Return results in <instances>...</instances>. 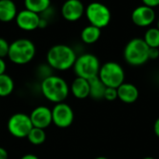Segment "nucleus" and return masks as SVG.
Instances as JSON below:
<instances>
[{"mask_svg":"<svg viewBox=\"0 0 159 159\" xmlns=\"http://www.w3.org/2000/svg\"><path fill=\"white\" fill-rule=\"evenodd\" d=\"M89 97L95 100L103 99L106 86L102 83L100 78L98 76L92 78L89 80Z\"/></svg>","mask_w":159,"mask_h":159,"instance_id":"nucleus-17","label":"nucleus"},{"mask_svg":"<svg viewBox=\"0 0 159 159\" xmlns=\"http://www.w3.org/2000/svg\"><path fill=\"white\" fill-rule=\"evenodd\" d=\"M33 127L30 116L23 112L14 113L7 121V130L9 134L18 139L27 138Z\"/></svg>","mask_w":159,"mask_h":159,"instance_id":"nucleus-8","label":"nucleus"},{"mask_svg":"<svg viewBox=\"0 0 159 159\" xmlns=\"http://www.w3.org/2000/svg\"><path fill=\"white\" fill-rule=\"evenodd\" d=\"M40 88L45 98L55 104L64 102L70 93V86L65 80L55 75L43 79Z\"/></svg>","mask_w":159,"mask_h":159,"instance_id":"nucleus-2","label":"nucleus"},{"mask_svg":"<svg viewBox=\"0 0 159 159\" xmlns=\"http://www.w3.org/2000/svg\"><path fill=\"white\" fill-rule=\"evenodd\" d=\"M25 8L34 13H43L50 7V0H24Z\"/></svg>","mask_w":159,"mask_h":159,"instance_id":"nucleus-19","label":"nucleus"},{"mask_svg":"<svg viewBox=\"0 0 159 159\" xmlns=\"http://www.w3.org/2000/svg\"><path fill=\"white\" fill-rule=\"evenodd\" d=\"M14 82L12 78L7 74L0 75V97H5L9 96L14 90Z\"/></svg>","mask_w":159,"mask_h":159,"instance_id":"nucleus-20","label":"nucleus"},{"mask_svg":"<svg viewBox=\"0 0 159 159\" xmlns=\"http://www.w3.org/2000/svg\"><path fill=\"white\" fill-rule=\"evenodd\" d=\"M85 13V7L80 0H66L61 7V15L68 22L78 21Z\"/></svg>","mask_w":159,"mask_h":159,"instance_id":"nucleus-13","label":"nucleus"},{"mask_svg":"<svg viewBox=\"0 0 159 159\" xmlns=\"http://www.w3.org/2000/svg\"><path fill=\"white\" fill-rule=\"evenodd\" d=\"M143 159H156V158H154V157H144V158H143Z\"/></svg>","mask_w":159,"mask_h":159,"instance_id":"nucleus-33","label":"nucleus"},{"mask_svg":"<svg viewBox=\"0 0 159 159\" xmlns=\"http://www.w3.org/2000/svg\"><path fill=\"white\" fill-rule=\"evenodd\" d=\"M76 57L73 48L65 44H57L48 50L47 53V62L51 68L59 71H65L74 67Z\"/></svg>","mask_w":159,"mask_h":159,"instance_id":"nucleus-1","label":"nucleus"},{"mask_svg":"<svg viewBox=\"0 0 159 159\" xmlns=\"http://www.w3.org/2000/svg\"><path fill=\"white\" fill-rule=\"evenodd\" d=\"M157 28L159 29V20H158V22H157Z\"/></svg>","mask_w":159,"mask_h":159,"instance_id":"nucleus-34","label":"nucleus"},{"mask_svg":"<svg viewBox=\"0 0 159 159\" xmlns=\"http://www.w3.org/2000/svg\"><path fill=\"white\" fill-rule=\"evenodd\" d=\"M18 14L17 7L12 0H0V22H9Z\"/></svg>","mask_w":159,"mask_h":159,"instance_id":"nucleus-16","label":"nucleus"},{"mask_svg":"<svg viewBox=\"0 0 159 159\" xmlns=\"http://www.w3.org/2000/svg\"><path fill=\"white\" fill-rule=\"evenodd\" d=\"M87 19L89 23L100 29L107 26L111 21V11L104 4L92 2L85 9Z\"/></svg>","mask_w":159,"mask_h":159,"instance_id":"nucleus-7","label":"nucleus"},{"mask_svg":"<svg viewBox=\"0 0 159 159\" xmlns=\"http://www.w3.org/2000/svg\"><path fill=\"white\" fill-rule=\"evenodd\" d=\"M104 99L108 101H114L117 98V91L116 88H111V87H106L105 92H104Z\"/></svg>","mask_w":159,"mask_h":159,"instance_id":"nucleus-24","label":"nucleus"},{"mask_svg":"<svg viewBox=\"0 0 159 159\" xmlns=\"http://www.w3.org/2000/svg\"><path fill=\"white\" fill-rule=\"evenodd\" d=\"M27 139L33 145H41L45 142L47 139V134L45 129L33 127L30 133L28 134Z\"/></svg>","mask_w":159,"mask_h":159,"instance_id":"nucleus-21","label":"nucleus"},{"mask_svg":"<svg viewBox=\"0 0 159 159\" xmlns=\"http://www.w3.org/2000/svg\"><path fill=\"white\" fill-rule=\"evenodd\" d=\"M133 23L139 27L150 26L156 20V12L153 7L145 5L137 7L131 13Z\"/></svg>","mask_w":159,"mask_h":159,"instance_id":"nucleus-10","label":"nucleus"},{"mask_svg":"<svg viewBox=\"0 0 159 159\" xmlns=\"http://www.w3.org/2000/svg\"><path fill=\"white\" fill-rule=\"evenodd\" d=\"M142 1H143V5L153 7V8L159 6V0H142Z\"/></svg>","mask_w":159,"mask_h":159,"instance_id":"nucleus-26","label":"nucleus"},{"mask_svg":"<svg viewBox=\"0 0 159 159\" xmlns=\"http://www.w3.org/2000/svg\"><path fill=\"white\" fill-rule=\"evenodd\" d=\"M98 77L106 87L117 88L125 82V71L116 62L109 61L101 66Z\"/></svg>","mask_w":159,"mask_h":159,"instance_id":"nucleus-6","label":"nucleus"},{"mask_svg":"<svg viewBox=\"0 0 159 159\" xmlns=\"http://www.w3.org/2000/svg\"><path fill=\"white\" fill-rule=\"evenodd\" d=\"M6 68H7V65H6L5 60L3 58H0V75L5 74Z\"/></svg>","mask_w":159,"mask_h":159,"instance_id":"nucleus-27","label":"nucleus"},{"mask_svg":"<svg viewBox=\"0 0 159 159\" xmlns=\"http://www.w3.org/2000/svg\"><path fill=\"white\" fill-rule=\"evenodd\" d=\"M117 98L127 104H131L139 98V90L133 83L124 82L116 88Z\"/></svg>","mask_w":159,"mask_h":159,"instance_id":"nucleus-14","label":"nucleus"},{"mask_svg":"<svg viewBox=\"0 0 159 159\" xmlns=\"http://www.w3.org/2000/svg\"><path fill=\"white\" fill-rule=\"evenodd\" d=\"M40 19L41 17L39 14L25 8L18 12L15 21L20 29L24 31H34L38 28Z\"/></svg>","mask_w":159,"mask_h":159,"instance_id":"nucleus-11","label":"nucleus"},{"mask_svg":"<svg viewBox=\"0 0 159 159\" xmlns=\"http://www.w3.org/2000/svg\"><path fill=\"white\" fill-rule=\"evenodd\" d=\"M95 159H109L107 157H96Z\"/></svg>","mask_w":159,"mask_h":159,"instance_id":"nucleus-32","label":"nucleus"},{"mask_svg":"<svg viewBox=\"0 0 159 159\" xmlns=\"http://www.w3.org/2000/svg\"><path fill=\"white\" fill-rule=\"evenodd\" d=\"M70 92L78 99H85L89 97V81L83 78L76 77L71 83Z\"/></svg>","mask_w":159,"mask_h":159,"instance_id":"nucleus-15","label":"nucleus"},{"mask_svg":"<svg viewBox=\"0 0 159 159\" xmlns=\"http://www.w3.org/2000/svg\"><path fill=\"white\" fill-rule=\"evenodd\" d=\"M102 31L100 28L91 24L86 26L81 32V39L86 44H93L101 37Z\"/></svg>","mask_w":159,"mask_h":159,"instance_id":"nucleus-18","label":"nucleus"},{"mask_svg":"<svg viewBox=\"0 0 159 159\" xmlns=\"http://www.w3.org/2000/svg\"><path fill=\"white\" fill-rule=\"evenodd\" d=\"M9 45L10 43H8L5 38L0 37V58L4 59L6 56H7L9 51Z\"/></svg>","mask_w":159,"mask_h":159,"instance_id":"nucleus-23","label":"nucleus"},{"mask_svg":"<svg viewBox=\"0 0 159 159\" xmlns=\"http://www.w3.org/2000/svg\"><path fill=\"white\" fill-rule=\"evenodd\" d=\"M35 55V46L30 39L19 38L9 45L7 57L16 65H26L30 63Z\"/></svg>","mask_w":159,"mask_h":159,"instance_id":"nucleus-3","label":"nucleus"},{"mask_svg":"<svg viewBox=\"0 0 159 159\" xmlns=\"http://www.w3.org/2000/svg\"><path fill=\"white\" fill-rule=\"evenodd\" d=\"M149 47L144 42L143 38L135 37L130 39L124 49L125 61L133 67H139L145 64L148 60Z\"/></svg>","mask_w":159,"mask_h":159,"instance_id":"nucleus-4","label":"nucleus"},{"mask_svg":"<svg viewBox=\"0 0 159 159\" xmlns=\"http://www.w3.org/2000/svg\"><path fill=\"white\" fill-rule=\"evenodd\" d=\"M29 116L34 127L46 129L52 124L51 110L46 106H37L32 111Z\"/></svg>","mask_w":159,"mask_h":159,"instance_id":"nucleus-12","label":"nucleus"},{"mask_svg":"<svg viewBox=\"0 0 159 159\" xmlns=\"http://www.w3.org/2000/svg\"><path fill=\"white\" fill-rule=\"evenodd\" d=\"M47 25H48V21L46 19H44V18H41L40 22H39L38 28H45V27H47Z\"/></svg>","mask_w":159,"mask_h":159,"instance_id":"nucleus-30","label":"nucleus"},{"mask_svg":"<svg viewBox=\"0 0 159 159\" xmlns=\"http://www.w3.org/2000/svg\"><path fill=\"white\" fill-rule=\"evenodd\" d=\"M52 112V123L59 128L69 127L75 119V113L70 105L61 102L55 104Z\"/></svg>","mask_w":159,"mask_h":159,"instance_id":"nucleus-9","label":"nucleus"},{"mask_svg":"<svg viewBox=\"0 0 159 159\" xmlns=\"http://www.w3.org/2000/svg\"><path fill=\"white\" fill-rule=\"evenodd\" d=\"M154 132H155L156 136L157 138H159V118H157L155 121V124H154Z\"/></svg>","mask_w":159,"mask_h":159,"instance_id":"nucleus-29","label":"nucleus"},{"mask_svg":"<svg viewBox=\"0 0 159 159\" xmlns=\"http://www.w3.org/2000/svg\"><path fill=\"white\" fill-rule=\"evenodd\" d=\"M144 42L149 48H159V29L157 27H151L147 29L143 37Z\"/></svg>","mask_w":159,"mask_h":159,"instance_id":"nucleus-22","label":"nucleus"},{"mask_svg":"<svg viewBox=\"0 0 159 159\" xmlns=\"http://www.w3.org/2000/svg\"><path fill=\"white\" fill-rule=\"evenodd\" d=\"M20 159H39L36 156L33 155V154H27V155H24L22 156Z\"/></svg>","mask_w":159,"mask_h":159,"instance_id":"nucleus-31","label":"nucleus"},{"mask_svg":"<svg viewBox=\"0 0 159 159\" xmlns=\"http://www.w3.org/2000/svg\"><path fill=\"white\" fill-rule=\"evenodd\" d=\"M73 68L76 77L89 81L98 76L101 64L96 55L92 53H83L76 57Z\"/></svg>","mask_w":159,"mask_h":159,"instance_id":"nucleus-5","label":"nucleus"},{"mask_svg":"<svg viewBox=\"0 0 159 159\" xmlns=\"http://www.w3.org/2000/svg\"><path fill=\"white\" fill-rule=\"evenodd\" d=\"M0 159H8V154L3 147H0Z\"/></svg>","mask_w":159,"mask_h":159,"instance_id":"nucleus-28","label":"nucleus"},{"mask_svg":"<svg viewBox=\"0 0 159 159\" xmlns=\"http://www.w3.org/2000/svg\"><path fill=\"white\" fill-rule=\"evenodd\" d=\"M148 57L152 60L157 59L159 57V48H149Z\"/></svg>","mask_w":159,"mask_h":159,"instance_id":"nucleus-25","label":"nucleus"}]
</instances>
